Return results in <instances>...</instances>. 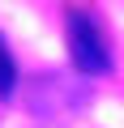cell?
<instances>
[{
	"label": "cell",
	"instance_id": "1",
	"mask_svg": "<svg viewBox=\"0 0 124 128\" xmlns=\"http://www.w3.org/2000/svg\"><path fill=\"white\" fill-rule=\"evenodd\" d=\"M64 26H69V56H73V64L81 73H90V77L107 73L111 68V51H107V38H103L98 22L90 13H69Z\"/></svg>",
	"mask_w": 124,
	"mask_h": 128
},
{
	"label": "cell",
	"instance_id": "2",
	"mask_svg": "<svg viewBox=\"0 0 124 128\" xmlns=\"http://www.w3.org/2000/svg\"><path fill=\"white\" fill-rule=\"evenodd\" d=\"M17 86V64H13V51L5 43V34H0V98H9Z\"/></svg>",
	"mask_w": 124,
	"mask_h": 128
}]
</instances>
